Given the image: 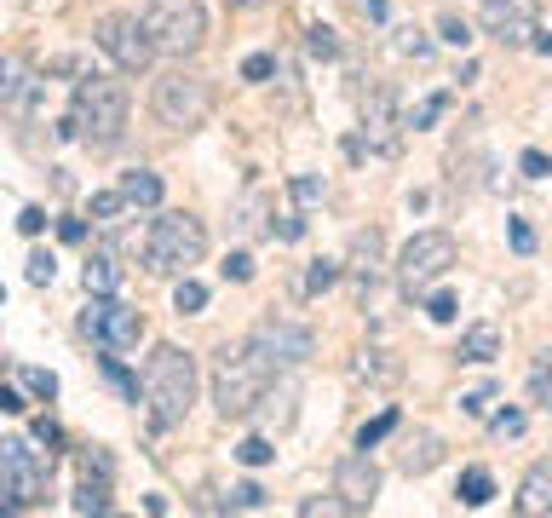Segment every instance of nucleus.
Masks as SVG:
<instances>
[{"label": "nucleus", "instance_id": "c756f323", "mask_svg": "<svg viewBox=\"0 0 552 518\" xmlns=\"http://www.w3.org/2000/svg\"><path fill=\"white\" fill-rule=\"evenodd\" d=\"M506 242H512V254H535V231H529V219H506Z\"/></svg>", "mask_w": 552, "mask_h": 518}, {"label": "nucleus", "instance_id": "4468645a", "mask_svg": "<svg viewBox=\"0 0 552 518\" xmlns=\"http://www.w3.org/2000/svg\"><path fill=\"white\" fill-rule=\"evenodd\" d=\"M363 133L374 139V150H397V116H391V93L386 87H374V93L363 98Z\"/></svg>", "mask_w": 552, "mask_h": 518}, {"label": "nucleus", "instance_id": "603ef678", "mask_svg": "<svg viewBox=\"0 0 552 518\" xmlns=\"http://www.w3.org/2000/svg\"><path fill=\"white\" fill-rule=\"evenodd\" d=\"M368 6V18H386V0H363Z\"/></svg>", "mask_w": 552, "mask_h": 518}, {"label": "nucleus", "instance_id": "a878e982", "mask_svg": "<svg viewBox=\"0 0 552 518\" xmlns=\"http://www.w3.org/2000/svg\"><path fill=\"white\" fill-rule=\"evenodd\" d=\"M202 306H207V288L196 283L190 271H184V277H179V288H173V311H184V317H196Z\"/></svg>", "mask_w": 552, "mask_h": 518}, {"label": "nucleus", "instance_id": "f8f14e48", "mask_svg": "<svg viewBox=\"0 0 552 518\" xmlns=\"http://www.w3.org/2000/svg\"><path fill=\"white\" fill-rule=\"evenodd\" d=\"M334 495H340L351 513H368V507H374V495H380V467L368 461V449L334 461Z\"/></svg>", "mask_w": 552, "mask_h": 518}, {"label": "nucleus", "instance_id": "b1692460", "mask_svg": "<svg viewBox=\"0 0 552 518\" xmlns=\"http://www.w3.org/2000/svg\"><path fill=\"white\" fill-rule=\"evenodd\" d=\"M75 513H110V478H81V490H75V501H69Z\"/></svg>", "mask_w": 552, "mask_h": 518}, {"label": "nucleus", "instance_id": "7ed1b4c3", "mask_svg": "<svg viewBox=\"0 0 552 518\" xmlns=\"http://www.w3.org/2000/svg\"><path fill=\"white\" fill-rule=\"evenodd\" d=\"M207 254V225L196 213H156V225L144 236V271L150 277H184Z\"/></svg>", "mask_w": 552, "mask_h": 518}, {"label": "nucleus", "instance_id": "3c124183", "mask_svg": "<svg viewBox=\"0 0 552 518\" xmlns=\"http://www.w3.org/2000/svg\"><path fill=\"white\" fill-rule=\"evenodd\" d=\"M230 12H259V6H271V0H225Z\"/></svg>", "mask_w": 552, "mask_h": 518}, {"label": "nucleus", "instance_id": "9b49d317", "mask_svg": "<svg viewBox=\"0 0 552 518\" xmlns=\"http://www.w3.org/2000/svg\"><path fill=\"white\" fill-rule=\"evenodd\" d=\"M144 29H150L156 52H173V58H184V52H196L207 41V18H202L196 0H190V6H150V12H144Z\"/></svg>", "mask_w": 552, "mask_h": 518}, {"label": "nucleus", "instance_id": "a19ab883", "mask_svg": "<svg viewBox=\"0 0 552 518\" xmlns=\"http://www.w3.org/2000/svg\"><path fill=\"white\" fill-rule=\"evenodd\" d=\"M437 29H443V41H449V47H472V29L460 24V18H443Z\"/></svg>", "mask_w": 552, "mask_h": 518}, {"label": "nucleus", "instance_id": "2f4dec72", "mask_svg": "<svg viewBox=\"0 0 552 518\" xmlns=\"http://www.w3.org/2000/svg\"><path fill=\"white\" fill-rule=\"evenodd\" d=\"M230 507H236V513H259V507H265V490H259V484H236V490H230Z\"/></svg>", "mask_w": 552, "mask_h": 518}, {"label": "nucleus", "instance_id": "c9c22d12", "mask_svg": "<svg viewBox=\"0 0 552 518\" xmlns=\"http://www.w3.org/2000/svg\"><path fill=\"white\" fill-rule=\"evenodd\" d=\"M271 70H276L271 52H253L248 64H242V81H271Z\"/></svg>", "mask_w": 552, "mask_h": 518}, {"label": "nucleus", "instance_id": "e433bc0d", "mask_svg": "<svg viewBox=\"0 0 552 518\" xmlns=\"http://www.w3.org/2000/svg\"><path fill=\"white\" fill-rule=\"evenodd\" d=\"M317 196H322V179H317V173H299V179H294V202H299V208H311Z\"/></svg>", "mask_w": 552, "mask_h": 518}, {"label": "nucleus", "instance_id": "de8ad7c7", "mask_svg": "<svg viewBox=\"0 0 552 518\" xmlns=\"http://www.w3.org/2000/svg\"><path fill=\"white\" fill-rule=\"evenodd\" d=\"M0 409H6V415H23V409H29V403H23L18 392H12V386H0Z\"/></svg>", "mask_w": 552, "mask_h": 518}, {"label": "nucleus", "instance_id": "f704fd0d", "mask_svg": "<svg viewBox=\"0 0 552 518\" xmlns=\"http://www.w3.org/2000/svg\"><path fill=\"white\" fill-rule=\"evenodd\" d=\"M121 208H127V202H121V190H98V196H92V219H115Z\"/></svg>", "mask_w": 552, "mask_h": 518}, {"label": "nucleus", "instance_id": "ea45409f", "mask_svg": "<svg viewBox=\"0 0 552 518\" xmlns=\"http://www.w3.org/2000/svg\"><path fill=\"white\" fill-rule=\"evenodd\" d=\"M305 47H311V52H317V58H334V52H340V41H334V29H311V41H305Z\"/></svg>", "mask_w": 552, "mask_h": 518}, {"label": "nucleus", "instance_id": "a211bd4d", "mask_svg": "<svg viewBox=\"0 0 552 518\" xmlns=\"http://www.w3.org/2000/svg\"><path fill=\"white\" fill-rule=\"evenodd\" d=\"M121 202H127V208H156L161 202V173H150V167L121 173Z\"/></svg>", "mask_w": 552, "mask_h": 518}, {"label": "nucleus", "instance_id": "a18cd8bd", "mask_svg": "<svg viewBox=\"0 0 552 518\" xmlns=\"http://www.w3.org/2000/svg\"><path fill=\"white\" fill-rule=\"evenodd\" d=\"M35 438L46 444V455H52V449L64 444V432H58V421H35Z\"/></svg>", "mask_w": 552, "mask_h": 518}, {"label": "nucleus", "instance_id": "58836bf2", "mask_svg": "<svg viewBox=\"0 0 552 518\" xmlns=\"http://www.w3.org/2000/svg\"><path fill=\"white\" fill-rule=\"evenodd\" d=\"M322 513L334 518V513H351V507H345L340 495H328V501H305V507H299V518H322Z\"/></svg>", "mask_w": 552, "mask_h": 518}, {"label": "nucleus", "instance_id": "393cba45", "mask_svg": "<svg viewBox=\"0 0 552 518\" xmlns=\"http://www.w3.org/2000/svg\"><path fill=\"white\" fill-rule=\"evenodd\" d=\"M340 277H345V265H340V259H317V265L305 271V294L317 300V294H328V288L340 283Z\"/></svg>", "mask_w": 552, "mask_h": 518}, {"label": "nucleus", "instance_id": "ddd939ff", "mask_svg": "<svg viewBox=\"0 0 552 518\" xmlns=\"http://www.w3.org/2000/svg\"><path fill=\"white\" fill-rule=\"evenodd\" d=\"M478 24L506 47H524V41H535V0H483Z\"/></svg>", "mask_w": 552, "mask_h": 518}, {"label": "nucleus", "instance_id": "c85d7f7f", "mask_svg": "<svg viewBox=\"0 0 552 518\" xmlns=\"http://www.w3.org/2000/svg\"><path fill=\"white\" fill-rule=\"evenodd\" d=\"M443 110H449V93H432V98H426V104H420V110L409 116V127L420 133V127H432V121L443 116Z\"/></svg>", "mask_w": 552, "mask_h": 518}, {"label": "nucleus", "instance_id": "9d476101", "mask_svg": "<svg viewBox=\"0 0 552 518\" xmlns=\"http://www.w3.org/2000/svg\"><path fill=\"white\" fill-rule=\"evenodd\" d=\"M98 47L110 52L115 70H127V75H144L150 64H156V41H150L144 18H127V12L98 18Z\"/></svg>", "mask_w": 552, "mask_h": 518}, {"label": "nucleus", "instance_id": "5701e85b", "mask_svg": "<svg viewBox=\"0 0 552 518\" xmlns=\"http://www.w3.org/2000/svg\"><path fill=\"white\" fill-rule=\"evenodd\" d=\"M529 403H535V409H552V352H541L529 363Z\"/></svg>", "mask_w": 552, "mask_h": 518}, {"label": "nucleus", "instance_id": "412c9836", "mask_svg": "<svg viewBox=\"0 0 552 518\" xmlns=\"http://www.w3.org/2000/svg\"><path fill=\"white\" fill-rule=\"evenodd\" d=\"M81 283H87V294H115V288H121V265H115V254H92L87 271H81Z\"/></svg>", "mask_w": 552, "mask_h": 518}, {"label": "nucleus", "instance_id": "0eeeda50", "mask_svg": "<svg viewBox=\"0 0 552 518\" xmlns=\"http://www.w3.org/2000/svg\"><path fill=\"white\" fill-rule=\"evenodd\" d=\"M460 259L455 236L449 231H414L409 248H403V259H397V283H403V294H420V288H432L437 277H449V265Z\"/></svg>", "mask_w": 552, "mask_h": 518}, {"label": "nucleus", "instance_id": "cd10ccee", "mask_svg": "<svg viewBox=\"0 0 552 518\" xmlns=\"http://www.w3.org/2000/svg\"><path fill=\"white\" fill-rule=\"evenodd\" d=\"M271 455H276L271 438H242V444H236V461H242V467H265Z\"/></svg>", "mask_w": 552, "mask_h": 518}, {"label": "nucleus", "instance_id": "4be33fe9", "mask_svg": "<svg viewBox=\"0 0 552 518\" xmlns=\"http://www.w3.org/2000/svg\"><path fill=\"white\" fill-rule=\"evenodd\" d=\"M455 495H460V507H489V501H495V478H489L483 467H466Z\"/></svg>", "mask_w": 552, "mask_h": 518}, {"label": "nucleus", "instance_id": "09e8293b", "mask_svg": "<svg viewBox=\"0 0 552 518\" xmlns=\"http://www.w3.org/2000/svg\"><path fill=\"white\" fill-rule=\"evenodd\" d=\"M460 409H466V415H483V409H489V392H466V398H460Z\"/></svg>", "mask_w": 552, "mask_h": 518}, {"label": "nucleus", "instance_id": "49530a36", "mask_svg": "<svg viewBox=\"0 0 552 518\" xmlns=\"http://www.w3.org/2000/svg\"><path fill=\"white\" fill-rule=\"evenodd\" d=\"M0 98H18V70L0 58Z\"/></svg>", "mask_w": 552, "mask_h": 518}, {"label": "nucleus", "instance_id": "6ab92c4d", "mask_svg": "<svg viewBox=\"0 0 552 518\" xmlns=\"http://www.w3.org/2000/svg\"><path fill=\"white\" fill-rule=\"evenodd\" d=\"M380 254H386L380 231H357V236H351V271H357L368 288H374V277H380Z\"/></svg>", "mask_w": 552, "mask_h": 518}, {"label": "nucleus", "instance_id": "79ce46f5", "mask_svg": "<svg viewBox=\"0 0 552 518\" xmlns=\"http://www.w3.org/2000/svg\"><path fill=\"white\" fill-rule=\"evenodd\" d=\"M248 277H253V259L248 254H230L225 259V283H248Z\"/></svg>", "mask_w": 552, "mask_h": 518}, {"label": "nucleus", "instance_id": "2eb2a0df", "mask_svg": "<svg viewBox=\"0 0 552 518\" xmlns=\"http://www.w3.org/2000/svg\"><path fill=\"white\" fill-rule=\"evenodd\" d=\"M518 513H524V518L552 513V455L524 472V484H518Z\"/></svg>", "mask_w": 552, "mask_h": 518}, {"label": "nucleus", "instance_id": "f03ea898", "mask_svg": "<svg viewBox=\"0 0 552 518\" xmlns=\"http://www.w3.org/2000/svg\"><path fill=\"white\" fill-rule=\"evenodd\" d=\"M196 392H202V369L196 357L179 352V346H156L150 363H144V403H150V421L167 432L179 426L190 409H196Z\"/></svg>", "mask_w": 552, "mask_h": 518}, {"label": "nucleus", "instance_id": "20e7f679", "mask_svg": "<svg viewBox=\"0 0 552 518\" xmlns=\"http://www.w3.org/2000/svg\"><path fill=\"white\" fill-rule=\"evenodd\" d=\"M52 495V455H35L23 438L0 444V513H35Z\"/></svg>", "mask_w": 552, "mask_h": 518}, {"label": "nucleus", "instance_id": "dca6fc26", "mask_svg": "<svg viewBox=\"0 0 552 518\" xmlns=\"http://www.w3.org/2000/svg\"><path fill=\"white\" fill-rule=\"evenodd\" d=\"M397 375H403V363L391 352H380V346H368V352L351 357V380H357V386H391Z\"/></svg>", "mask_w": 552, "mask_h": 518}, {"label": "nucleus", "instance_id": "72a5a7b5", "mask_svg": "<svg viewBox=\"0 0 552 518\" xmlns=\"http://www.w3.org/2000/svg\"><path fill=\"white\" fill-rule=\"evenodd\" d=\"M52 271H58V259H52V254H29V271H23V277H29L35 288H46V283H52Z\"/></svg>", "mask_w": 552, "mask_h": 518}, {"label": "nucleus", "instance_id": "8fccbe9b", "mask_svg": "<svg viewBox=\"0 0 552 518\" xmlns=\"http://www.w3.org/2000/svg\"><path fill=\"white\" fill-rule=\"evenodd\" d=\"M58 236H64V242H81V236H87V225H81V219H64V225H58Z\"/></svg>", "mask_w": 552, "mask_h": 518}, {"label": "nucleus", "instance_id": "39448f33", "mask_svg": "<svg viewBox=\"0 0 552 518\" xmlns=\"http://www.w3.org/2000/svg\"><path fill=\"white\" fill-rule=\"evenodd\" d=\"M265 392H271V369L253 352H230L225 346L219 369H213V403H219V415H225V421H242V415L259 409Z\"/></svg>", "mask_w": 552, "mask_h": 518}, {"label": "nucleus", "instance_id": "1a4fd4ad", "mask_svg": "<svg viewBox=\"0 0 552 518\" xmlns=\"http://www.w3.org/2000/svg\"><path fill=\"white\" fill-rule=\"evenodd\" d=\"M311 329H299V323H288V317H265V323H253V334H248V352L265 363V369H299L305 357H311Z\"/></svg>", "mask_w": 552, "mask_h": 518}, {"label": "nucleus", "instance_id": "4c0bfd02", "mask_svg": "<svg viewBox=\"0 0 552 518\" xmlns=\"http://www.w3.org/2000/svg\"><path fill=\"white\" fill-rule=\"evenodd\" d=\"M426 317H432V323H455V294H432V300H426Z\"/></svg>", "mask_w": 552, "mask_h": 518}, {"label": "nucleus", "instance_id": "7c9ffc66", "mask_svg": "<svg viewBox=\"0 0 552 518\" xmlns=\"http://www.w3.org/2000/svg\"><path fill=\"white\" fill-rule=\"evenodd\" d=\"M23 386H29L35 398H58V375H52V369H23Z\"/></svg>", "mask_w": 552, "mask_h": 518}, {"label": "nucleus", "instance_id": "864d4df0", "mask_svg": "<svg viewBox=\"0 0 552 518\" xmlns=\"http://www.w3.org/2000/svg\"><path fill=\"white\" fill-rule=\"evenodd\" d=\"M150 6H190V0H150Z\"/></svg>", "mask_w": 552, "mask_h": 518}, {"label": "nucleus", "instance_id": "6e6552de", "mask_svg": "<svg viewBox=\"0 0 552 518\" xmlns=\"http://www.w3.org/2000/svg\"><path fill=\"white\" fill-rule=\"evenodd\" d=\"M81 329H87V340L104 346V352H133L138 340H144V317H138L133 306H121L115 294H92Z\"/></svg>", "mask_w": 552, "mask_h": 518}, {"label": "nucleus", "instance_id": "f257e3e1", "mask_svg": "<svg viewBox=\"0 0 552 518\" xmlns=\"http://www.w3.org/2000/svg\"><path fill=\"white\" fill-rule=\"evenodd\" d=\"M127 110H133V98H127V87L115 75H81L69 121H64V139H87L98 150H110L127 133Z\"/></svg>", "mask_w": 552, "mask_h": 518}, {"label": "nucleus", "instance_id": "37998d69", "mask_svg": "<svg viewBox=\"0 0 552 518\" xmlns=\"http://www.w3.org/2000/svg\"><path fill=\"white\" fill-rule=\"evenodd\" d=\"M518 167H524L529 179H547V173H552V162L541 156V150H524V162H518Z\"/></svg>", "mask_w": 552, "mask_h": 518}, {"label": "nucleus", "instance_id": "c03bdc74", "mask_svg": "<svg viewBox=\"0 0 552 518\" xmlns=\"http://www.w3.org/2000/svg\"><path fill=\"white\" fill-rule=\"evenodd\" d=\"M18 231H23V236H41V231H46V213H41V208H23V213H18Z\"/></svg>", "mask_w": 552, "mask_h": 518}, {"label": "nucleus", "instance_id": "bb28decb", "mask_svg": "<svg viewBox=\"0 0 552 518\" xmlns=\"http://www.w3.org/2000/svg\"><path fill=\"white\" fill-rule=\"evenodd\" d=\"M386 432H397V409H386V415H374L368 426H357V449H374Z\"/></svg>", "mask_w": 552, "mask_h": 518}, {"label": "nucleus", "instance_id": "423d86ee", "mask_svg": "<svg viewBox=\"0 0 552 518\" xmlns=\"http://www.w3.org/2000/svg\"><path fill=\"white\" fill-rule=\"evenodd\" d=\"M150 110H156L161 127L190 133V127H202L207 110H213V87H207L202 75H190V70H167L156 87H150Z\"/></svg>", "mask_w": 552, "mask_h": 518}, {"label": "nucleus", "instance_id": "f3484780", "mask_svg": "<svg viewBox=\"0 0 552 518\" xmlns=\"http://www.w3.org/2000/svg\"><path fill=\"white\" fill-rule=\"evenodd\" d=\"M437 461H443V438H437V432H414L409 444H403V455H397V467L409 472V478L432 472Z\"/></svg>", "mask_w": 552, "mask_h": 518}, {"label": "nucleus", "instance_id": "473e14b6", "mask_svg": "<svg viewBox=\"0 0 552 518\" xmlns=\"http://www.w3.org/2000/svg\"><path fill=\"white\" fill-rule=\"evenodd\" d=\"M489 432H495V438H518V432H524V409H501V415L489 421Z\"/></svg>", "mask_w": 552, "mask_h": 518}, {"label": "nucleus", "instance_id": "aec40b11", "mask_svg": "<svg viewBox=\"0 0 552 518\" xmlns=\"http://www.w3.org/2000/svg\"><path fill=\"white\" fill-rule=\"evenodd\" d=\"M489 357H501V329L495 323H472L460 334V363H489Z\"/></svg>", "mask_w": 552, "mask_h": 518}]
</instances>
